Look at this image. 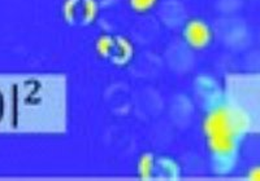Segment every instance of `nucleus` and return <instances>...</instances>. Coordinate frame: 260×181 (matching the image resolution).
Wrapping results in <instances>:
<instances>
[{
    "label": "nucleus",
    "instance_id": "f03ea898",
    "mask_svg": "<svg viewBox=\"0 0 260 181\" xmlns=\"http://www.w3.org/2000/svg\"><path fill=\"white\" fill-rule=\"evenodd\" d=\"M183 38L194 50H203L212 40V31L204 21L191 20L185 25Z\"/></svg>",
    "mask_w": 260,
    "mask_h": 181
},
{
    "label": "nucleus",
    "instance_id": "423d86ee",
    "mask_svg": "<svg viewBox=\"0 0 260 181\" xmlns=\"http://www.w3.org/2000/svg\"><path fill=\"white\" fill-rule=\"evenodd\" d=\"M246 177H247L248 180L260 181V164L259 166L251 167V168L248 169V172H247V175H246Z\"/></svg>",
    "mask_w": 260,
    "mask_h": 181
},
{
    "label": "nucleus",
    "instance_id": "39448f33",
    "mask_svg": "<svg viewBox=\"0 0 260 181\" xmlns=\"http://www.w3.org/2000/svg\"><path fill=\"white\" fill-rule=\"evenodd\" d=\"M96 13V6H95L94 0H86L85 2V16L87 20L91 21L95 17Z\"/></svg>",
    "mask_w": 260,
    "mask_h": 181
},
{
    "label": "nucleus",
    "instance_id": "7ed1b4c3",
    "mask_svg": "<svg viewBox=\"0 0 260 181\" xmlns=\"http://www.w3.org/2000/svg\"><path fill=\"white\" fill-rule=\"evenodd\" d=\"M156 0H130V6L137 12H146L155 6Z\"/></svg>",
    "mask_w": 260,
    "mask_h": 181
},
{
    "label": "nucleus",
    "instance_id": "f257e3e1",
    "mask_svg": "<svg viewBox=\"0 0 260 181\" xmlns=\"http://www.w3.org/2000/svg\"><path fill=\"white\" fill-rule=\"evenodd\" d=\"M248 128V118L238 108L216 105L207 114L203 131L219 173H229L236 167L238 148Z\"/></svg>",
    "mask_w": 260,
    "mask_h": 181
},
{
    "label": "nucleus",
    "instance_id": "20e7f679",
    "mask_svg": "<svg viewBox=\"0 0 260 181\" xmlns=\"http://www.w3.org/2000/svg\"><path fill=\"white\" fill-rule=\"evenodd\" d=\"M151 171H152V157L146 155L139 162V172L143 177H148L151 175Z\"/></svg>",
    "mask_w": 260,
    "mask_h": 181
}]
</instances>
